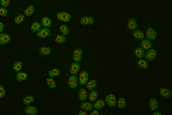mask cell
Returning <instances> with one entry per match:
<instances>
[{
	"label": "cell",
	"mask_w": 172,
	"mask_h": 115,
	"mask_svg": "<svg viewBox=\"0 0 172 115\" xmlns=\"http://www.w3.org/2000/svg\"><path fill=\"white\" fill-rule=\"evenodd\" d=\"M38 52L42 56H49L51 53V49L49 47H41L38 49Z\"/></svg>",
	"instance_id": "cell-25"
},
{
	"label": "cell",
	"mask_w": 172,
	"mask_h": 115,
	"mask_svg": "<svg viewBox=\"0 0 172 115\" xmlns=\"http://www.w3.org/2000/svg\"><path fill=\"white\" fill-rule=\"evenodd\" d=\"M28 75L27 73L20 71L17 72L16 75V79L19 82H21L26 81L28 79Z\"/></svg>",
	"instance_id": "cell-17"
},
{
	"label": "cell",
	"mask_w": 172,
	"mask_h": 115,
	"mask_svg": "<svg viewBox=\"0 0 172 115\" xmlns=\"http://www.w3.org/2000/svg\"><path fill=\"white\" fill-rule=\"evenodd\" d=\"M57 18L59 21L63 22H69L71 19V16L68 12H61L57 14Z\"/></svg>",
	"instance_id": "cell-6"
},
{
	"label": "cell",
	"mask_w": 172,
	"mask_h": 115,
	"mask_svg": "<svg viewBox=\"0 0 172 115\" xmlns=\"http://www.w3.org/2000/svg\"><path fill=\"white\" fill-rule=\"evenodd\" d=\"M55 42L58 44H64L66 42V36L62 34H59L56 36Z\"/></svg>",
	"instance_id": "cell-34"
},
{
	"label": "cell",
	"mask_w": 172,
	"mask_h": 115,
	"mask_svg": "<svg viewBox=\"0 0 172 115\" xmlns=\"http://www.w3.org/2000/svg\"><path fill=\"white\" fill-rule=\"evenodd\" d=\"M4 30V24L3 22H0V33H1V32H3Z\"/></svg>",
	"instance_id": "cell-43"
},
{
	"label": "cell",
	"mask_w": 172,
	"mask_h": 115,
	"mask_svg": "<svg viewBox=\"0 0 172 115\" xmlns=\"http://www.w3.org/2000/svg\"><path fill=\"white\" fill-rule=\"evenodd\" d=\"M157 56V52L155 49H153L152 48L149 50H147V51L145 52V59L147 60L148 62H152L155 59Z\"/></svg>",
	"instance_id": "cell-1"
},
{
	"label": "cell",
	"mask_w": 172,
	"mask_h": 115,
	"mask_svg": "<svg viewBox=\"0 0 172 115\" xmlns=\"http://www.w3.org/2000/svg\"><path fill=\"white\" fill-rule=\"evenodd\" d=\"M105 105H106V102H105L104 100H103L102 99H98L97 100L94 102L93 106L94 108H96V109L101 110L104 107Z\"/></svg>",
	"instance_id": "cell-27"
},
{
	"label": "cell",
	"mask_w": 172,
	"mask_h": 115,
	"mask_svg": "<svg viewBox=\"0 0 172 115\" xmlns=\"http://www.w3.org/2000/svg\"><path fill=\"white\" fill-rule=\"evenodd\" d=\"M99 97V93L97 90H91V92L89 93V94L88 95V99L90 102H94L96 100L98 99Z\"/></svg>",
	"instance_id": "cell-24"
},
{
	"label": "cell",
	"mask_w": 172,
	"mask_h": 115,
	"mask_svg": "<svg viewBox=\"0 0 172 115\" xmlns=\"http://www.w3.org/2000/svg\"><path fill=\"white\" fill-rule=\"evenodd\" d=\"M137 26H138V24H137V22L134 18H131L128 19L127 27L129 30L133 31V30L137 29Z\"/></svg>",
	"instance_id": "cell-16"
},
{
	"label": "cell",
	"mask_w": 172,
	"mask_h": 115,
	"mask_svg": "<svg viewBox=\"0 0 172 115\" xmlns=\"http://www.w3.org/2000/svg\"><path fill=\"white\" fill-rule=\"evenodd\" d=\"M145 36L148 40H150V41L155 40L157 36V32H156V30L153 28H147V29L146 30L145 32Z\"/></svg>",
	"instance_id": "cell-7"
},
{
	"label": "cell",
	"mask_w": 172,
	"mask_h": 115,
	"mask_svg": "<svg viewBox=\"0 0 172 115\" xmlns=\"http://www.w3.org/2000/svg\"><path fill=\"white\" fill-rule=\"evenodd\" d=\"M79 100L83 102L86 101L88 99V94L87 90L85 88H81L78 92Z\"/></svg>",
	"instance_id": "cell-19"
},
{
	"label": "cell",
	"mask_w": 172,
	"mask_h": 115,
	"mask_svg": "<svg viewBox=\"0 0 172 115\" xmlns=\"http://www.w3.org/2000/svg\"><path fill=\"white\" fill-rule=\"evenodd\" d=\"M80 107L81 109L85 110L86 112H90L94 108V106L90 102L83 101L81 103Z\"/></svg>",
	"instance_id": "cell-18"
},
{
	"label": "cell",
	"mask_w": 172,
	"mask_h": 115,
	"mask_svg": "<svg viewBox=\"0 0 172 115\" xmlns=\"http://www.w3.org/2000/svg\"><path fill=\"white\" fill-rule=\"evenodd\" d=\"M73 61L74 62L79 63L83 59V50L79 48H77L74 50V53H73Z\"/></svg>",
	"instance_id": "cell-5"
},
{
	"label": "cell",
	"mask_w": 172,
	"mask_h": 115,
	"mask_svg": "<svg viewBox=\"0 0 172 115\" xmlns=\"http://www.w3.org/2000/svg\"><path fill=\"white\" fill-rule=\"evenodd\" d=\"M34 100L35 99H34V97L33 96H32V95H27L24 98L22 101H23L24 105L28 106V105H31L32 102H34Z\"/></svg>",
	"instance_id": "cell-32"
},
{
	"label": "cell",
	"mask_w": 172,
	"mask_h": 115,
	"mask_svg": "<svg viewBox=\"0 0 172 115\" xmlns=\"http://www.w3.org/2000/svg\"><path fill=\"white\" fill-rule=\"evenodd\" d=\"M86 85V88L88 90L91 91L92 90H94L96 87L97 85H98V84H97V82L96 79H90L89 81L87 82V83L85 84Z\"/></svg>",
	"instance_id": "cell-30"
},
{
	"label": "cell",
	"mask_w": 172,
	"mask_h": 115,
	"mask_svg": "<svg viewBox=\"0 0 172 115\" xmlns=\"http://www.w3.org/2000/svg\"><path fill=\"white\" fill-rule=\"evenodd\" d=\"M46 84L48 85V86L51 89H55L56 88V87L57 86V82L54 79V78L53 77H48L46 80Z\"/></svg>",
	"instance_id": "cell-33"
},
{
	"label": "cell",
	"mask_w": 172,
	"mask_h": 115,
	"mask_svg": "<svg viewBox=\"0 0 172 115\" xmlns=\"http://www.w3.org/2000/svg\"><path fill=\"white\" fill-rule=\"evenodd\" d=\"M160 94L161 96H163V98H165L166 99L170 98L171 96V91L169 90V89L165 88V87H162V88L160 89Z\"/></svg>",
	"instance_id": "cell-22"
},
{
	"label": "cell",
	"mask_w": 172,
	"mask_h": 115,
	"mask_svg": "<svg viewBox=\"0 0 172 115\" xmlns=\"http://www.w3.org/2000/svg\"><path fill=\"white\" fill-rule=\"evenodd\" d=\"M51 35V30L49 28H41L39 31L36 33V36L39 38H46Z\"/></svg>",
	"instance_id": "cell-3"
},
{
	"label": "cell",
	"mask_w": 172,
	"mask_h": 115,
	"mask_svg": "<svg viewBox=\"0 0 172 115\" xmlns=\"http://www.w3.org/2000/svg\"><path fill=\"white\" fill-rule=\"evenodd\" d=\"M24 112L27 115H36L38 114V109L35 106L28 105L26 107Z\"/></svg>",
	"instance_id": "cell-14"
},
{
	"label": "cell",
	"mask_w": 172,
	"mask_h": 115,
	"mask_svg": "<svg viewBox=\"0 0 172 115\" xmlns=\"http://www.w3.org/2000/svg\"><path fill=\"white\" fill-rule=\"evenodd\" d=\"M132 36L135 38L139 40H142L145 38V33L139 29H135V30H133Z\"/></svg>",
	"instance_id": "cell-15"
},
{
	"label": "cell",
	"mask_w": 172,
	"mask_h": 115,
	"mask_svg": "<svg viewBox=\"0 0 172 115\" xmlns=\"http://www.w3.org/2000/svg\"><path fill=\"white\" fill-rule=\"evenodd\" d=\"M8 14V10L7 8L0 7V16L6 17Z\"/></svg>",
	"instance_id": "cell-39"
},
{
	"label": "cell",
	"mask_w": 172,
	"mask_h": 115,
	"mask_svg": "<svg viewBox=\"0 0 172 115\" xmlns=\"http://www.w3.org/2000/svg\"><path fill=\"white\" fill-rule=\"evenodd\" d=\"M90 112H90L89 115H100V112H99L98 110L97 109H94V110L92 109Z\"/></svg>",
	"instance_id": "cell-41"
},
{
	"label": "cell",
	"mask_w": 172,
	"mask_h": 115,
	"mask_svg": "<svg viewBox=\"0 0 172 115\" xmlns=\"http://www.w3.org/2000/svg\"><path fill=\"white\" fill-rule=\"evenodd\" d=\"M81 69V66L79 63L74 62L72 63L70 66L69 72L71 75H77Z\"/></svg>",
	"instance_id": "cell-10"
},
{
	"label": "cell",
	"mask_w": 172,
	"mask_h": 115,
	"mask_svg": "<svg viewBox=\"0 0 172 115\" xmlns=\"http://www.w3.org/2000/svg\"><path fill=\"white\" fill-rule=\"evenodd\" d=\"M11 41V36L10 34L5 32L0 33V45H7Z\"/></svg>",
	"instance_id": "cell-9"
},
{
	"label": "cell",
	"mask_w": 172,
	"mask_h": 115,
	"mask_svg": "<svg viewBox=\"0 0 172 115\" xmlns=\"http://www.w3.org/2000/svg\"><path fill=\"white\" fill-rule=\"evenodd\" d=\"M59 31L62 34H63L64 36L68 35L70 33V29H69L67 26L65 24H61L59 26Z\"/></svg>",
	"instance_id": "cell-35"
},
{
	"label": "cell",
	"mask_w": 172,
	"mask_h": 115,
	"mask_svg": "<svg viewBox=\"0 0 172 115\" xmlns=\"http://www.w3.org/2000/svg\"><path fill=\"white\" fill-rule=\"evenodd\" d=\"M25 21V16L23 14H20L14 18V22L17 24H20Z\"/></svg>",
	"instance_id": "cell-37"
},
{
	"label": "cell",
	"mask_w": 172,
	"mask_h": 115,
	"mask_svg": "<svg viewBox=\"0 0 172 115\" xmlns=\"http://www.w3.org/2000/svg\"><path fill=\"white\" fill-rule=\"evenodd\" d=\"M42 27V26L41 25V23H40V22L34 21L32 23L31 29L32 32H34V33H37V32L41 29Z\"/></svg>",
	"instance_id": "cell-21"
},
{
	"label": "cell",
	"mask_w": 172,
	"mask_h": 115,
	"mask_svg": "<svg viewBox=\"0 0 172 115\" xmlns=\"http://www.w3.org/2000/svg\"><path fill=\"white\" fill-rule=\"evenodd\" d=\"M68 85L71 89H75L79 86L78 77L76 76V75H71L69 76L68 79Z\"/></svg>",
	"instance_id": "cell-8"
},
{
	"label": "cell",
	"mask_w": 172,
	"mask_h": 115,
	"mask_svg": "<svg viewBox=\"0 0 172 115\" xmlns=\"http://www.w3.org/2000/svg\"><path fill=\"white\" fill-rule=\"evenodd\" d=\"M117 106L119 109H124L126 106V100L124 98L120 97L117 100Z\"/></svg>",
	"instance_id": "cell-31"
},
{
	"label": "cell",
	"mask_w": 172,
	"mask_h": 115,
	"mask_svg": "<svg viewBox=\"0 0 172 115\" xmlns=\"http://www.w3.org/2000/svg\"><path fill=\"white\" fill-rule=\"evenodd\" d=\"M162 114H161V112H160V111H158V110H155V112H153V115H161Z\"/></svg>",
	"instance_id": "cell-44"
},
{
	"label": "cell",
	"mask_w": 172,
	"mask_h": 115,
	"mask_svg": "<svg viewBox=\"0 0 172 115\" xmlns=\"http://www.w3.org/2000/svg\"><path fill=\"white\" fill-rule=\"evenodd\" d=\"M149 108L151 111H155V110H157V108L159 107V104L157 102V100L155 98H152L149 100Z\"/></svg>",
	"instance_id": "cell-20"
},
{
	"label": "cell",
	"mask_w": 172,
	"mask_h": 115,
	"mask_svg": "<svg viewBox=\"0 0 172 115\" xmlns=\"http://www.w3.org/2000/svg\"><path fill=\"white\" fill-rule=\"evenodd\" d=\"M137 64L139 68L141 69H147L149 67V62H148L147 60L142 59H139L137 61Z\"/></svg>",
	"instance_id": "cell-23"
},
{
	"label": "cell",
	"mask_w": 172,
	"mask_h": 115,
	"mask_svg": "<svg viewBox=\"0 0 172 115\" xmlns=\"http://www.w3.org/2000/svg\"><path fill=\"white\" fill-rule=\"evenodd\" d=\"M140 47L144 49L145 51L151 49L153 47V43L150 40H148L147 38H144L141 40V44H140Z\"/></svg>",
	"instance_id": "cell-12"
},
{
	"label": "cell",
	"mask_w": 172,
	"mask_h": 115,
	"mask_svg": "<svg viewBox=\"0 0 172 115\" xmlns=\"http://www.w3.org/2000/svg\"><path fill=\"white\" fill-rule=\"evenodd\" d=\"M145 51L141 47H137L134 51V55L137 59H142L144 57L145 55Z\"/></svg>",
	"instance_id": "cell-26"
},
{
	"label": "cell",
	"mask_w": 172,
	"mask_h": 115,
	"mask_svg": "<svg viewBox=\"0 0 172 115\" xmlns=\"http://www.w3.org/2000/svg\"><path fill=\"white\" fill-rule=\"evenodd\" d=\"M94 23V19L92 16H83L80 19V24L82 26H89Z\"/></svg>",
	"instance_id": "cell-11"
},
{
	"label": "cell",
	"mask_w": 172,
	"mask_h": 115,
	"mask_svg": "<svg viewBox=\"0 0 172 115\" xmlns=\"http://www.w3.org/2000/svg\"><path fill=\"white\" fill-rule=\"evenodd\" d=\"M34 12H35V8H34V6L32 5H30L25 9L24 12V15L25 16L30 17L34 14Z\"/></svg>",
	"instance_id": "cell-29"
},
{
	"label": "cell",
	"mask_w": 172,
	"mask_h": 115,
	"mask_svg": "<svg viewBox=\"0 0 172 115\" xmlns=\"http://www.w3.org/2000/svg\"><path fill=\"white\" fill-rule=\"evenodd\" d=\"M40 23H41L42 26L44 28H50L52 26L53 20L49 17L44 16L40 20Z\"/></svg>",
	"instance_id": "cell-13"
},
{
	"label": "cell",
	"mask_w": 172,
	"mask_h": 115,
	"mask_svg": "<svg viewBox=\"0 0 172 115\" xmlns=\"http://www.w3.org/2000/svg\"><path fill=\"white\" fill-rule=\"evenodd\" d=\"M78 115H87V113L85 110L81 109L80 111L78 112Z\"/></svg>",
	"instance_id": "cell-42"
},
{
	"label": "cell",
	"mask_w": 172,
	"mask_h": 115,
	"mask_svg": "<svg viewBox=\"0 0 172 115\" xmlns=\"http://www.w3.org/2000/svg\"><path fill=\"white\" fill-rule=\"evenodd\" d=\"M105 102H106L107 106L110 108H113L117 106V98L114 94H107L105 100Z\"/></svg>",
	"instance_id": "cell-2"
},
{
	"label": "cell",
	"mask_w": 172,
	"mask_h": 115,
	"mask_svg": "<svg viewBox=\"0 0 172 115\" xmlns=\"http://www.w3.org/2000/svg\"><path fill=\"white\" fill-rule=\"evenodd\" d=\"M11 1L10 0H0V5H1L2 7L7 8L9 7L10 5Z\"/></svg>",
	"instance_id": "cell-38"
},
{
	"label": "cell",
	"mask_w": 172,
	"mask_h": 115,
	"mask_svg": "<svg viewBox=\"0 0 172 115\" xmlns=\"http://www.w3.org/2000/svg\"><path fill=\"white\" fill-rule=\"evenodd\" d=\"M22 67H23L22 62L16 61V63H14V65H13L12 69L15 72H18V71H20L21 70Z\"/></svg>",
	"instance_id": "cell-36"
},
{
	"label": "cell",
	"mask_w": 172,
	"mask_h": 115,
	"mask_svg": "<svg viewBox=\"0 0 172 115\" xmlns=\"http://www.w3.org/2000/svg\"><path fill=\"white\" fill-rule=\"evenodd\" d=\"M6 96V90L4 87L0 84V99L3 98Z\"/></svg>",
	"instance_id": "cell-40"
},
{
	"label": "cell",
	"mask_w": 172,
	"mask_h": 115,
	"mask_svg": "<svg viewBox=\"0 0 172 115\" xmlns=\"http://www.w3.org/2000/svg\"><path fill=\"white\" fill-rule=\"evenodd\" d=\"M78 81L79 84L81 86H85L87 83V82L89 81V73L87 71H81V73H79Z\"/></svg>",
	"instance_id": "cell-4"
},
{
	"label": "cell",
	"mask_w": 172,
	"mask_h": 115,
	"mask_svg": "<svg viewBox=\"0 0 172 115\" xmlns=\"http://www.w3.org/2000/svg\"><path fill=\"white\" fill-rule=\"evenodd\" d=\"M48 74L50 77H57L61 75V70L59 68H54L49 71Z\"/></svg>",
	"instance_id": "cell-28"
}]
</instances>
